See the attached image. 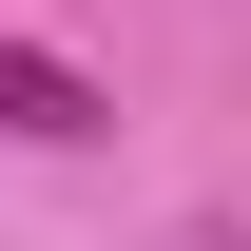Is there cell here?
<instances>
[{
	"instance_id": "cell-1",
	"label": "cell",
	"mask_w": 251,
	"mask_h": 251,
	"mask_svg": "<svg viewBox=\"0 0 251 251\" xmlns=\"http://www.w3.org/2000/svg\"><path fill=\"white\" fill-rule=\"evenodd\" d=\"M0 135H39V155H97V135H116V97H97L58 39H0Z\"/></svg>"
}]
</instances>
